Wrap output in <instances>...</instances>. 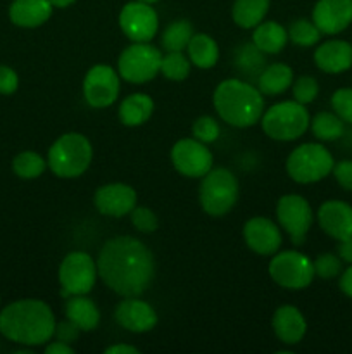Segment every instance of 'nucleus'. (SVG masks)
Listing matches in <instances>:
<instances>
[{
    "label": "nucleus",
    "instance_id": "obj_17",
    "mask_svg": "<svg viewBox=\"0 0 352 354\" xmlns=\"http://www.w3.org/2000/svg\"><path fill=\"white\" fill-rule=\"evenodd\" d=\"M313 23L324 35H337L352 23V0H317Z\"/></svg>",
    "mask_w": 352,
    "mask_h": 354
},
{
    "label": "nucleus",
    "instance_id": "obj_46",
    "mask_svg": "<svg viewBox=\"0 0 352 354\" xmlns=\"http://www.w3.org/2000/svg\"><path fill=\"white\" fill-rule=\"evenodd\" d=\"M138 351L135 346H126V344H114L110 348L106 349V354H138Z\"/></svg>",
    "mask_w": 352,
    "mask_h": 354
},
{
    "label": "nucleus",
    "instance_id": "obj_22",
    "mask_svg": "<svg viewBox=\"0 0 352 354\" xmlns=\"http://www.w3.org/2000/svg\"><path fill=\"white\" fill-rule=\"evenodd\" d=\"M50 14V0H14L9 9L10 21L21 28L41 26Z\"/></svg>",
    "mask_w": 352,
    "mask_h": 354
},
{
    "label": "nucleus",
    "instance_id": "obj_23",
    "mask_svg": "<svg viewBox=\"0 0 352 354\" xmlns=\"http://www.w3.org/2000/svg\"><path fill=\"white\" fill-rule=\"evenodd\" d=\"M66 318L76 325L81 332L97 328L100 322V311L92 299L85 296H69L64 306Z\"/></svg>",
    "mask_w": 352,
    "mask_h": 354
},
{
    "label": "nucleus",
    "instance_id": "obj_35",
    "mask_svg": "<svg viewBox=\"0 0 352 354\" xmlns=\"http://www.w3.org/2000/svg\"><path fill=\"white\" fill-rule=\"evenodd\" d=\"M259 48L255 45H245L238 52L237 64L238 68L244 73H252V71H261L262 66H264V57L259 54Z\"/></svg>",
    "mask_w": 352,
    "mask_h": 354
},
{
    "label": "nucleus",
    "instance_id": "obj_47",
    "mask_svg": "<svg viewBox=\"0 0 352 354\" xmlns=\"http://www.w3.org/2000/svg\"><path fill=\"white\" fill-rule=\"evenodd\" d=\"M75 2V0H50V3H52V7H68V6H71V3Z\"/></svg>",
    "mask_w": 352,
    "mask_h": 354
},
{
    "label": "nucleus",
    "instance_id": "obj_5",
    "mask_svg": "<svg viewBox=\"0 0 352 354\" xmlns=\"http://www.w3.org/2000/svg\"><path fill=\"white\" fill-rule=\"evenodd\" d=\"M309 113L304 104L297 100H285L275 104L261 116V124L264 133L273 140L290 142L302 137L309 128Z\"/></svg>",
    "mask_w": 352,
    "mask_h": 354
},
{
    "label": "nucleus",
    "instance_id": "obj_38",
    "mask_svg": "<svg viewBox=\"0 0 352 354\" xmlns=\"http://www.w3.org/2000/svg\"><path fill=\"white\" fill-rule=\"evenodd\" d=\"M331 107L342 121L352 124V88H338L331 95Z\"/></svg>",
    "mask_w": 352,
    "mask_h": 354
},
{
    "label": "nucleus",
    "instance_id": "obj_1",
    "mask_svg": "<svg viewBox=\"0 0 352 354\" xmlns=\"http://www.w3.org/2000/svg\"><path fill=\"white\" fill-rule=\"evenodd\" d=\"M97 272L110 290L123 297H138L150 287L155 273L154 256L135 237H114L104 244Z\"/></svg>",
    "mask_w": 352,
    "mask_h": 354
},
{
    "label": "nucleus",
    "instance_id": "obj_3",
    "mask_svg": "<svg viewBox=\"0 0 352 354\" xmlns=\"http://www.w3.org/2000/svg\"><path fill=\"white\" fill-rule=\"evenodd\" d=\"M214 109L221 120L237 128H248L262 116L264 100L259 88L242 80H224L213 95Z\"/></svg>",
    "mask_w": 352,
    "mask_h": 354
},
{
    "label": "nucleus",
    "instance_id": "obj_30",
    "mask_svg": "<svg viewBox=\"0 0 352 354\" xmlns=\"http://www.w3.org/2000/svg\"><path fill=\"white\" fill-rule=\"evenodd\" d=\"M311 130L320 140H337L344 135V121L333 113H317L311 121Z\"/></svg>",
    "mask_w": 352,
    "mask_h": 354
},
{
    "label": "nucleus",
    "instance_id": "obj_41",
    "mask_svg": "<svg viewBox=\"0 0 352 354\" xmlns=\"http://www.w3.org/2000/svg\"><path fill=\"white\" fill-rule=\"evenodd\" d=\"M19 85L16 71L10 69L9 66H0V93L2 95H12Z\"/></svg>",
    "mask_w": 352,
    "mask_h": 354
},
{
    "label": "nucleus",
    "instance_id": "obj_9",
    "mask_svg": "<svg viewBox=\"0 0 352 354\" xmlns=\"http://www.w3.org/2000/svg\"><path fill=\"white\" fill-rule=\"evenodd\" d=\"M97 263L86 252H69L59 266V282L62 287V296H85L95 286Z\"/></svg>",
    "mask_w": 352,
    "mask_h": 354
},
{
    "label": "nucleus",
    "instance_id": "obj_43",
    "mask_svg": "<svg viewBox=\"0 0 352 354\" xmlns=\"http://www.w3.org/2000/svg\"><path fill=\"white\" fill-rule=\"evenodd\" d=\"M338 258L345 263H352V237L338 241Z\"/></svg>",
    "mask_w": 352,
    "mask_h": 354
},
{
    "label": "nucleus",
    "instance_id": "obj_34",
    "mask_svg": "<svg viewBox=\"0 0 352 354\" xmlns=\"http://www.w3.org/2000/svg\"><path fill=\"white\" fill-rule=\"evenodd\" d=\"M192 131L197 140L202 142V144H211V142H216L217 137H219V124L214 118L200 116L193 123Z\"/></svg>",
    "mask_w": 352,
    "mask_h": 354
},
{
    "label": "nucleus",
    "instance_id": "obj_42",
    "mask_svg": "<svg viewBox=\"0 0 352 354\" xmlns=\"http://www.w3.org/2000/svg\"><path fill=\"white\" fill-rule=\"evenodd\" d=\"M79 332L81 330H79L72 322L66 320V322H61L59 325H55L54 335L57 337V341L66 342V344H71V342H75L76 339H78Z\"/></svg>",
    "mask_w": 352,
    "mask_h": 354
},
{
    "label": "nucleus",
    "instance_id": "obj_44",
    "mask_svg": "<svg viewBox=\"0 0 352 354\" xmlns=\"http://www.w3.org/2000/svg\"><path fill=\"white\" fill-rule=\"evenodd\" d=\"M45 353L47 354H72L75 353V349H72L69 344H66V342L55 341L45 348Z\"/></svg>",
    "mask_w": 352,
    "mask_h": 354
},
{
    "label": "nucleus",
    "instance_id": "obj_12",
    "mask_svg": "<svg viewBox=\"0 0 352 354\" xmlns=\"http://www.w3.org/2000/svg\"><path fill=\"white\" fill-rule=\"evenodd\" d=\"M171 161L176 171L188 178H202L213 169V154L197 138H182L171 149Z\"/></svg>",
    "mask_w": 352,
    "mask_h": 354
},
{
    "label": "nucleus",
    "instance_id": "obj_31",
    "mask_svg": "<svg viewBox=\"0 0 352 354\" xmlns=\"http://www.w3.org/2000/svg\"><path fill=\"white\" fill-rule=\"evenodd\" d=\"M45 168H47L45 159L41 158L40 154L31 151L21 152V154H17L12 161L14 173H16L19 178H24V180L38 178V176L45 171Z\"/></svg>",
    "mask_w": 352,
    "mask_h": 354
},
{
    "label": "nucleus",
    "instance_id": "obj_6",
    "mask_svg": "<svg viewBox=\"0 0 352 354\" xmlns=\"http://www.w3.org/2000/svg\"><path fill=\"white\" fill-rule=\"evenodd\" d=\"M238 180L226 168L211 169L202 176L199 201L202 209L211 216H223L237 204Z\"/></svg>",
    "mask_w": 352,
    "mask_h": 354
},
{
    "label": "nucleus",
    "instance_id": "obj_18",
    "mask_svg": "<svg viewBox=\"0 0 352 354\" xmlns=\"http://www.w3.org/2000/svg\"><path fill=\"white\" fill-rule=\"evenodd\" d=\"M114 318L124 330L135 332V334L148 332L157 325V315L154 308L135 297H126L121 301L114 311Z\"/></svg>",
    "mask_w": 352,
    "mask_h": 354
},
{
    "label": "nucleus",
    "instance_id": "obj_27",
    "mask_svg": "<svg viewBox=\"0 0 352 354\" xmlns=\"http://www.w3.org/2000/svg\"><path fill=\"white\" fill-rule=\"evenodd\" d=\"M293 71L286 64L276 62V64L268 66L261 71L257 78L259 92L264 95H278L283 93L290 85H292Z\"/></svg>",
    "mask_w": 352,
    "mask_h": 354
},
{
    "label": "nucleus",
    "instance_id": "obj_25",
    "mask_svg": "<svg viewBox=\"0 0 352 354\" xmlns=\"http://www.w3.org/2000/svg\"><path fill=\"white\" fill-rule=\"evenodd\" d=\"M154 111V100L145 93H133L128 95L119 106V120L126 127H140Z\"/></svg>",
    "mask_w": 352,
    "mask_h": 354
},
{
    "label": "nucleus",
    "instance_id": "obj_45",
    "mask_svg": "<svg viewBox=\"0 0 352 354\" xmlns=\"http://www.w3.org/2000/svg\"><path fill=\"white\" fill-rule=\"evenodd\" d=\"M340 289L345 296H349L352 299V266L351 268L345 270L342 273V279H340Z\"/></svg>",
    "mask_w": 352,
    "mask_h": 354
},
{
    "label": "nucleus",
    "instance_id": "obj_21",
    "mask_svg": "<svg viewBox=\"0 0 352 354\" xmlns=\"http://www.w3.org/2000/svg\"><path fill=\"white\" fill-rule=\"evenodd\" d=\"M273 330L283 344H299L306 335L307 325L295 306H282L273 315Z\"/></svg>",
    "mask_w": 352,
    "mask_h": 354
},
{
    "label": "nucleus",
    "instance_id": "obj_2",
    "mask_svg": "<svg viewBox=\"0 0 352 354\" xmlns=\"http://www.w3.org/2000/svg\"><path fill=\"white\" fill-rule=\"evenodd\" d=\"M55 332V318L48 304L38 299H21L0 313V334L24 346H41Z\"/></svg>",
    "mask_w": 352,
    "mask_h": 354
},
{
    "label": "nucleus",
    "instance_id": "obj_11",
    "mask_svg": "<svg viewBox=\"0 0 352 354\" xmlns=\"http://www.w3.org/2000/svg\"><path fill=\"white\" fill-rule=\"evenodd\" d=\"M276 216L283 230L289 232L293 245H302L313 225V209L304 197L289 194L278 201Z\"/></svg>",
    "mask_w": 352,
    "mask_h": 354
},
{
    "label": "nucleus",
    "instance_id": "obj_7",
    "mask_svg": "<svg viewBox=\"0 0 352 354\" xmlns=\"http://www.w3.org/2000/svg\"><path fill=\"white\" fill-rule=\"evenodd\" d=\"M333 158L320 144H304L293 149L286 159V173L297 183H316L333 169Z\"/></svg>",
    "mask_w": 352,
    "mask_h": 354
},
{
    "label": "nucleus",
    "instance_id": "obj_36",
    "mask_svg": "<svg viewBox=\"0 0 352 354\" xmlns=\"http://www.w3.org/2000/svg\"><path fill=\"white\" fill-rule=\"evenodd\" d=\"M320 92V85L313 76H300L293 83V99L300 104L313 102Z\"/></svg>",
    "mask_w": 352,
    "mask_h": 354
},
{
    "label": "nucleus",
    "instance_id": "obj_37",
    "mask_svg": "<svg viewBox=\"0 0 352 354\" xmlns=\"http://www.w3.org/2000/svg\"><path fill=\"white\" fill-rule=\"evenodd\" d=\"M131 223L141 234H152V232L157 230L159 220L155 216L154 211H150L148 207H133V211L130 213Z\"/></svg>",
    "mask_w": 352,
    "mask_h": 354
},
{
    "label": "nucleus",
    "instance_id": "obj_14",
    "mask_svg": "<svg viewBox=\"0 0 352 354\" xmlns=\"http://www.w3.org/2000/svg\"><path fill=\"white\" fill-rule=\"evenodd\" d=\"M119 26L131 41H150L159 30V19L150 3L138 0L121 9Z\"/></svg>",
    "mask_w": 352,
    "mask_h": 354
},
{
    "label": "nucleus",
    "instance_id": "obj_48",
    "mask_svg": "<svg viewBox=\"0 0 352 354\" xmlns=\"http://www.w3.org/2000/svg\"><path fill=\"white\" fill-rule=\"evenodd\" d=\"M140 2H145V3H154V2H157V0H140Z\"/></svg>",
    "mask_w": 352,
    "mask_h": 354
},
{
    "label": "nucleus",
    "instance_id": "obj_33",
    "mask_svg": "<svg viewBox=\"0 0 352 354\" xmlns=\"http://www.w3.org/2000/svg\"><path fill=\"white\" fill-rule=\"evenodd\" d=\"M289 38L295 45H300V47H313L314 44L320 41L321 31L317 30L313 21L297 19L290 24Z\"/></svg>",
    "mask_w": 352,
    "mask_h": 354
},
{
    "label": "nucleus",
    "instance_id": "obj_29",
    "mask_svg": "<svg viewBox=\"0 0 352 354\" xmlns=\"http://www.w3.org/2000/svg\"><path fill=\"white\" fill-rule=\"evenodd\" d=\"M193 37V26L186 19L173 21L164 31H162L161 44L168 52H182L186 48L190 38Z\"/></svg>",
    "mask_w": 352,
    "mask_h": 354
},
{
    "label": "nucleus",
    "instance_id": "obj_39",
    "mask_svg": "<svg viewBox=\"0 0 352 354\" xmlns=\"http://www.w3.org/2000/svg\"><path fill=\"white\" fill-rule=\"evenodd\" d=\"M314 265V273L321 279H333L342 272V259L335 254L317 256Z\"/></svg>",
    "mask_w": 352,
    "mask_h": 354
},
{
    "label": "nucleus",
    "instance_id": "obj_19",
    "mask_svg": "<svg viewBox=\"0 0 352 354\" xmlns=\"http://www.w3.org/2000/svg\"><path fill=\"white\" fill-rule=\"evenodd\" d=\"M317 223L335 241L352 237V206L344 201H326L317 209Z\"/></svg>",
    "mask_w": 352,
    "mask_h": 354
},
{
    "label": "nucleus",
    "instance_id": "obj_8",
    "mask_svg": "<svg viewBox=\"0 0 352 354\" xmlns=\"http://www.w3.org/2000/svg\"><path fill=\"white\" fill-rule=\"evenodd\" d=\"M161 50L148 41H133V45L124 48L117 61L121 78L140 85L155 78L161 71Z\"/></svg>",
    "mask_w": 352,
    "mask_h": 354
},
{
    "label": "nucleus",
    "instance_id": "obj_32",
    "mask_svg": "<svg viewBox=\"0 0 352 354\" xmlns=\"http://www.w3.org/2000/svg\"><path fill=\"white\" fill-rule=\"evenodd\" d=\"M161 73L171 82H183L190 73V59L182 52H168L161 59Z\"/></svg>",
    "mask_w": 352,
    "mask_h": 354
},
{
    "label": "nucleus",
    "instance_id": "obj_16",
    "mask_svg": "<svg viewBox=\"0 0 352 354\" xmlns=\"http://www.w3.org/2000/svg\"><path fill=\"white\" fill-rule=\"evenodd\" d=\"M244 239L248 249L261 256L275 254L283 241L278 227L264 216L251 218L244 225Z\"/></svg>",
    "mask_w": 352,
    "mask_h": 354
},
{
    "label": "nucleus",
    "instance_id": "obj_15",
    "mask_svg": "<svg viewBox=\"0 0 352 354\" xmlns=\"http://www.w3.org/2000/svg\"><path fill=\"white\" fill-rule=\"evenodd\" d=\"M93 203L99 213L106 216H126L137 206V192L126 183H109L97 189Z\"/></svg>",
    "mask_w": 352,
    "mask_h": 354
},
{
    "label": "nucleus",
    "instance_id": "obj_20",
    "mask_svg": "<svg viewBox=\"0 0 352 354\" xmlns=\"http://www.w3.org/2000/svg\"><path fill=\"white\" fill-rule=\"evenodd\" d=\"M314 62L317 68L330 75L344 73L352 68V45L344 40H328L316 48Z\"/></svg>",
    "mask_w": 352,
    "mask_h": 354
},
{
    "label": "nucleus",
    "instance_id": "obj_4",
    "mask_svg": "<svg viewBox=\"0 0 352 354\" xmlns=\"http://www.w3.org/2000/svg\"><path fill=\"white\" fill-rule=\"evenodd\" d=\"M93 149L81 133H66L52 144L48 151V168L59 178H76L88 169Z\"/></svg>",
    "mask_w": 352,
    "mask_h": 354
},
{
    "label": "nucleus",
    "instance_id": "obj_10",
    "mask_svg": "<svg viewBox=\"0 0 352 354\" xmlns=\"http://www.w3.org/2000/svg\"><path fill=\"white\" fill-rule=\"evenodd\" d=\"M269 277L283 289L300 290L311 286L314 279V265L306 254L285 251L269 261Z\"/></svg>",
    "mask_w": 352,
    "mask_h": 354
},
{
    "label": "nucleus",
    "instance_id": "obj_40",
    "mask_svg": "<svg viewBox=\"0 0 352 354\" xmlns=\"http://www.w3.org/2000/svg\"><path fill=\"white\" fill-rule=\"evenodd\" d=\"M331 173H333L335 180H337L342 189L352 192V161L345 159V161L337 162V165H333Z\"/></svg>",
    "mask_w": 352,
    "mask_h": 354
},
{
    "label": "nucleus",
    "instance_id": "obj_13",
    "mask_svg": "<svg viewBox=\"0 0 352 354\" xmlns=\"http://www.w3.org/2000/svg\"><path fill=\"white\" fill-rule=\"evenodd\" d=\"M83 95L88 106L97 109L113 106L119 95V76L110 66H93L83 82Z\"/></svg>",
    "mask_w": 352,
    "mask_h": 354
},
{
    "label": "nucleus",
    "instance_id": "obj_26",
    "mask_svg": "<svg viewBox=\"0 0 352 354\" xmlns=\"http://www.w3.org/2000/svg\"><path fill=\"white\" fill-rule=\"evenodd\" d=\"M190 62L200 69H209L219 59V48L217 44L213 40V37L206 33H197L190 38L186 45Z\"/></svg>",
    "mask_w": 352,
    "mask_h": 354
},
{
    "label": "nucleus",
    "instance_id": "obj_28",
    "mask_svg": "<svg viewBox=\"0 0 352 354\" xmlns=\"http://www.w3.org/2000/svg\"><path fill=\"white\" fill-rule=\"evenodd\" d=\"M269 9V0H235L231 16L240 28H255Z\"/></svg>",
    "mask_w": 352,
    "mask_h": 354
},
{
    "label": "nucleus",
    "instance_id": "obj_24",
    "mask_svg": "<svg viewBox=\"0 0 352 354\" xmlns=\"http://www.w3.org/2000/svg\"><path fill=\"white\" fill-rule=\"evenodd\" d=\"M286 40H289V31L276 21H268V23H259L255 26L252 41L255 47L264 54H278L285 48Z\"/></svg>",
    "mask_w": 352,
    "mask_h": 354
}]
</instances>
